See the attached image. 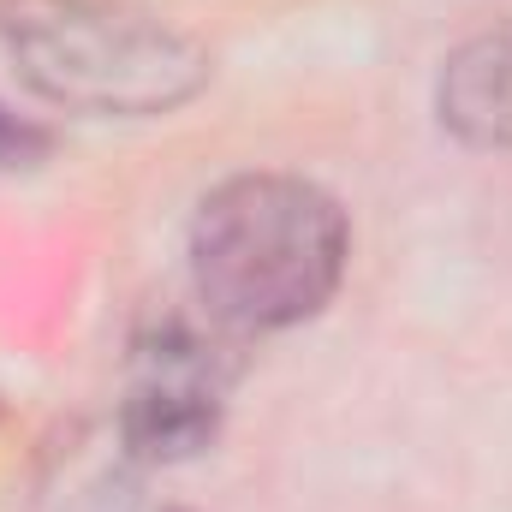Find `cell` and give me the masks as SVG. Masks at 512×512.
<instances>
[{
  "instance_id": "6da1fadb",
  "label": "cell",
  "mask_w": 512,
  "mask_h": 512,
  "mask_svg": "<svg viewBox=\"0 0 512 512\" xmlns=\"http://www.w3.org/2000/svg\"><path fill=\"white\" fill-rule=\"evenodd\" d=\"M191 292L227 334H286L322 316L352 262V221L340 197L304 173L251 167L197 197Z\"/></svg>"
},
{
  "instance_id": "7a4b0ae2",
  "label": "cell",
  "mask_w": 512,
  "mask_h": 512,
  "mask_svg": "<svg viewBox=\"0 0 512 512\" xmlns=\"http://www.w3.org/2000/svg\"><path fill=\"white\" fill-rule=\"evenodd\" d=\"M0 48L48 108L90 120H167L215 78L197 36L131 0H0Z\"/></svg>"
},
{
  "instance_id": "3957f363",
  "label": "cell",
  "mask_w": 512,
  "mask_h": 512,
  "mask_svg": "<svg viewBox=\"0 0 512 512\" xmlns=\"http://www.w3.org/2000/svg\"><path fill=\"white\" fill-rule=\"evenodd\" d=\"M227 382H233V364L209 334H197L179 316L161 322L149 340H137V370H131L126 405H120L126 447L143 465L197 459L221 435Z\"/></svg>"
},
{
  "instance_id": "277c9868",
  "label": "cell",
  "mask_w": 512,
  "mask_h": 512,
  "mask_svg": "<svg viewBox=\"0 0 512 512\" xmlns=\"http://www.w3.org/2000/svg\"><path fill=\"white\" fill-rule=\"evenodd\" d=\"M435 114L465 149H512V24L459 42L441 60Z\"/></svg>"
},
{
  "instance_id": "5b68a950",
  "label": "cell",
  "mask_w": 512,
  "mask_h": 512,
  "mask_svg": "<svg viewBox=\"0 0 512 512\" xmlns=\"http://www.w3.org/2000/svg\"><path fill=\"white\" fill-rule=\"evenodd\" d=\"M54 155V131L30 114H18L6 96H0V173H30Z\"/></svg>"
},
{
  "instance_id": "8992f818",
  "label": "cell",
  "mask_w": 512,
  "mask_h": 512,
  "mask_svg": "<svg viewBox=\"0 0 512 512\" xmlns=\"http://www.w3.org/2000/svg\"><path fill=\"white\" fill-rule=\"evenodd\" d=\"M173 512H185V507H173Z\"/></svg>"
}]
</instances>
